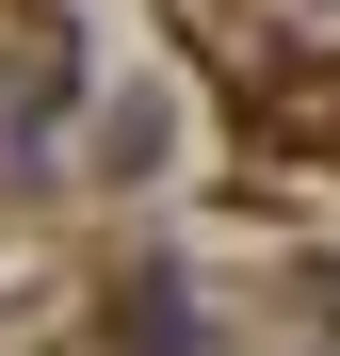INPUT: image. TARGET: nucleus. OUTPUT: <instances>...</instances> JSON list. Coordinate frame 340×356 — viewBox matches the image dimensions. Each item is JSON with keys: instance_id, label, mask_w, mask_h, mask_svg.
<instances>
[{"instance_id": "1", "label": "nucleus", "mask_w": 340, "mask_h": 356, "mask_svg": "<svg viewBox=\"0 0 340 356\" xmlns=\"http://www.w3.org/2000/svg\"><path fill=\"white\" fill-rule=\"evenodd\" d=\"M113 356H211L195 291H179V275H146V291H130V324H113Z\"/></svg>"}]
</instances>
